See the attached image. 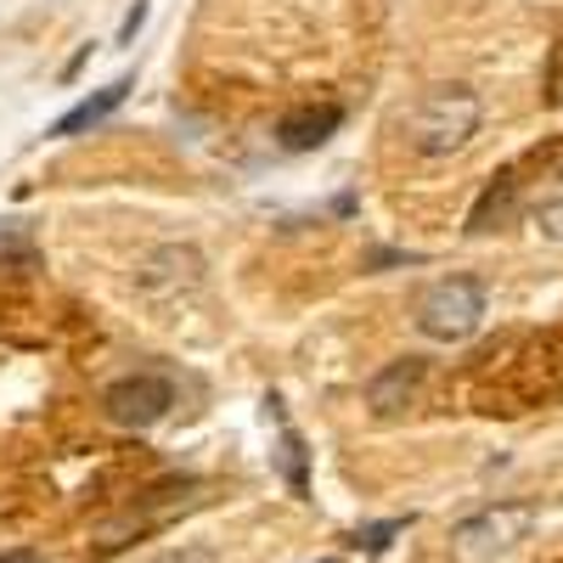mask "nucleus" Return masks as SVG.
I'll list each match as a JSON object with an SVG mask.
<instances>
[{
	"instance_id": "12",
	"label": "nucleus",
	"mask_w": 563,
	"mask_h": 563,
	"mask_svg": "<svg viewBox=\"0 0 563 563\" xmlns=\"http://www.w3.org/2000/svg\"><path fill=\"white\" fill-rule=\"evenodd\" d=\"M282 462H288L294 490H305V456H299V440H294V434H282Z\"/></svg>"
},
{
	"instance_id": "16",
	"label": "nucleus",
	"mask_w": 563,
	"mask_h": 563,
	"mask_svg": "<svg viewBox=\"0 0 563 563\" xmlns=\"http://www.w3.org/2000/svg\"><path fill=\"white\" fill-rule=\"evenodd\" d=\"M0 563H45V558L29 552V547H12V552H0Z\"/></svg>"
},
{
	"instance_id": "11",
	"label": "nucleus",
	"mask_w": 563,
	"mask_h": 563,
	"mask_svg": "<svg viewBox=\"0 0 563 563\" xmlns=\"http://www.w3.org/2000/svg\"><path fill=\"white\" fill-rule=\"evenodd\" d=\"M400 530H406V519H389V525H366L355 541H361L366 552H384V547H389V536H400Z\"/></svg>"
},
{
	"instance_id": "9",
	"label": "nucleus",
	"mask_w": 563,
	"mask_h": 563,
	"mask_svg": "<svg viewBox=\"0 0 563 563\" xmlns=\"http://www.w3.org/2000/svg\"><path fill=\"white\" fill-rule=\"evenodd\" d=\"M512 192H519V180H512V175H496V180L485 186V192H479L474 214H467V231H474V238L496 231V225L507 220V209H512Z\"/></svg>"
},
{
	"instance_id": "1",
	"label": "nucleus",
	"mask_w": 563,
	"mask_h": 563,
	"mask_svg": "<svg viewBox=\"0 0 563 563\" xmlns=\"http://www.w3.org/2000/svg\"><path fill=\"white\" fill-rule=\"evenodd\" d=\"M479 119H485V102H479L474 85H429L406 108L400 135H406V147L422 153V158H451V153H462L467 141L479 135Z\"/></svg>"
},
{
	"instance_id": "4",
	"label": "nucleus",
	"mask_w": 563,
	"mask_h": 563,
	"mask_svg": "<svg viewBox=\"0 0 563 563\" xmlns=\"http://www.w3.org/2000/svg\"><path fill=\"white\" fill-rule=\"evenodd\" d=\"M203 288V254L186 249V243H164L153 254L135 260V294L153 299V305H175L180 294H198Z\"/></svg>"
},
{
	"instance_id": "5",
	"label": "nucleus",
	"mask_w": 563,
	"mask_h": 563,
	"mask_svg": "<svg viewBox=\"0 0 563 563\" xmlns=\"http://www.w3.org/2000/svg\"><path fill=\"white\" fill-rule=\"evenodd\" d=\"M175 406V384L158 378V372H135V378H119L108 395H102V411L119 422V429H153L164 422Z\"/></svg>"
},
{
	"instance_id": "2",
	"label": "nucleus",
	"mask_w": 563,
	"mask_h": 563,
	"mask_svg": "<svg viewBox=\"0 0 563 563\" xmlns=\"http://www.w3.org/2000/svg\"><path fill=\"white\" fill-rule=\"evenodd\" d=\"M536 501H496L474 519L451 525V563H496L536 530Z\"/></svg>"
},
{
	"instance_id": "14",
	"label": "nucleus",
	"mask_w": 563,
	"mask_h": 563,
	"mask_svg": "<svg viewBox=\"0 0 563 563\" xmlns=\"http://www.w3.org/2000/svg\"><path fill=\"white\" fill-rule=\"evenodd\" d=\"M7 254H29V243H23V225L0 220V260H7Z\"/></svg>"
},
{
	"instance_id": "7",
	"label": "nucleus",
	"mask_w": 563,
	"mask_h": 563,
	"mask_svg": "<svg viewBox=\"0 0 563 563\" xmlns=\"http://www.w3.org/2000/svg\"><path fill=\"white\" fill-rule=\"evenodd\" d=\"M339 124H344V108H339V102H305V108H294V113H282L276 141H282L288 153H316Z\"/></svg>"
},
{
	"instance_id": "17",
	"label": "nucleus",
	"mask_w": 563,
	"mask_h": 563,
	"mask_svg": "<svg viewBox=\"0 0 563 563\" xmlns=\"http://www.w3.org/2000/svg\"><path fill=\"white\" fill-rule=\"evenodd\" d=\"M327 563H333V558H327Z\"/></svg>"
},
{
	"instance_id": "8",
	"label": "nucleus",
	"mask_w": 563,
	"mask_h": 563,
	"mask_svg": "<svg viewBox=\"0 0 563 563\" xmlns=\"http://www.w3.org/2000/svg\"><path fill=\"white\" fill-rule=\"evenodd\" d=\"M124 97H130V79H113V85H102L97 97H85L79 108H68V113L52 124V135H85L90 124H102V119H108V113H113Z\"/></svg>"
},
{
	"instance_id": "3",
	"label": "nucleus",
	"mask_w": 563,
	"mask_h": 563,
	"mask_svg": "<svg viewBox=\"0 0 563 563\" xmlns=\"http://www.w3.org/2000/svg\"><path fill=\"white\" fill-rule=\"evenodd\" d=\"M485 321V282L479 276H440L429 294L417 299V327L440 344L474 339Z\"/></svg>"
},
{
	"instance_id": "13",
	"label": "nucleus",
	"mask_w": 563,
	"mask_h": 563,
	"mask_svg": "<svg viewBox=\"0 0 563 563\" xmlns=\"http://www.w3.org/2000/svg\"><path fill=\"white\" fill-rule=\"evenodd\" d=\"M147 563H220L209 547H175V552H158V558H147Z\"/></svg>"
},
{
	"instance_id": "10",
	"label": "nucleus",
	"mask_w": 563,
	"mask_h": 563,
	"mask_svg": "<svg viewBox=\"0 0 563 563\" xmlns=\"http://www.w3.org/2000/svg\"><path fill=\"white\" fill-rule=\"evenodd\" d=\"M536 231H541L547 243H558V249H563V192H558V198H547V203L536 209Z\"/></svg>"
},
{
	"instance_id": "6",
	"label": "nucleus",
	"mask_w": 563,
	"mask_h": 563,
	"mask_svg": "<svg viewBox=\"0 0 563 563\" xmlns=\"http://www.w3.org/2000/svg\"><path fill=\"white\" fill-rule=\"evenodd\" d=\"M422 366L417 355H406V361H389L378 378L366 384V406H372V417H400L411 400H417V389H422Z\"/></svg>"
},
{
	"instance_id": "15",
	"label": "nucleus",
	"mask_w": 563,
	"mask_h": 563,
	"mask_svg": "<svg viewBox=\"0 0 563 563\" xmlns=\"http://www.w3.org/2000/svg\"><path fill=\"white\" fill-rule=\"evenodd\" d=\"M147 23V0H135V12L124 18V29H119V40H135V29Z\"/></svg>"
}]
</instances>
